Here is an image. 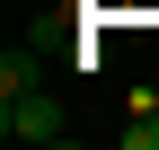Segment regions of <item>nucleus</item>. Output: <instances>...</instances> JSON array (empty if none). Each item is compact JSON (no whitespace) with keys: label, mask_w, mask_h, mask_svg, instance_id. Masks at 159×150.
I'll return each instance as SVG.
<instances>
[{"label":"nucleus","mask_w":159,"mask_h":150,"mask_svg":"<svg viewBox=\"0 0 159 150\" xmlns=\"http://www.w3.org/2000/svg\"><path fill=\"white\" fill-rule=\"evenodd\" d=\"M35 80H44L35 53H0V97H9V88H35Z\"/></svg>","instance_id":"nucleus-2"},{"label":"nucleus","mask_w":159,"mask_h":150,"mask_svg":"<svg viewBox=\"0 0 159 150\" xmlns=\"http://www.w3.org/2000/svg\"><path fill=\"white\" fill-rule=\"evenodd\" d=\"M0 133L27 141V150H53V141H71V115H62V97H44V80H35V88H9V97H0Z\"/></svg>","instance_id":"nucleus-1"},{"label":"nucleus","mask_w":159,"mask_h":150,"mask_svg":"<svg viewBox=\"0 0 159 150\" xmlns=\"http://www.w3.org/2000/svg\"><path fill=\"white\" fill-rule=\"evenodd\" d=\"M124 150H159V124H124Z\"/></svg>","instance_id":"nucleus-3"}]
</instances>
